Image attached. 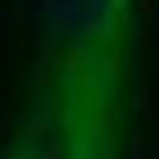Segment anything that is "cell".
<instances>
[{
	"label": "cell",
	"mask_w": 159,
	"mask_h": 159,
	"mask_svg": "<svg viewBox=\"0 0 159 159\" xmlns=\"http://www.w3.org/2000/svg\"><path fill=\"white\" fill-rule=\"evenodd\" d=\"M27 84L0 159H127L134 55L65 32H37Z\"/></svg>",
	"instance_id": "cell-1"
}]
</instances>
